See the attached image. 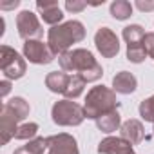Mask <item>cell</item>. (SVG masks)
Returning a JSON list of instances; mask_svg holds the SVG:
<instances>
[{"instance_id":"cell-12","label":"cell","mask_w":154,"mask_h":154,"mask_svg":"<svg viewBox=\"0 0 154 154\" xmlns=\"http://www.w3.org/2000/svg\"><path fill=\"white\" fill-rule=\"evenodd\" d=\"M36 9L42 13V18L45 24H51L54 27V24H58L62 18H63V13L62 9L58 8V2H42V0H38L36 2Z\"/></svg>"},{"instance_id":"cell-10","label":"cell","mask_w":154,"mask_h":154,"mask_svg":"<svg viewBox=\"0 0 154 154\" xmlns=\"http://www.w3.org/2000/svg\"><path fill=\"white\" fill-rule=\"evenodd\" d=\"M100 154H134L131 143L123 138H105L100 147H98Z\"/></svg>"},{"instance_id":"cell-23","label":"cell","mask_w":154,"mask_h":154,"mask_svg":"<svg viewBox=\"0 0 154 154\" xmlns=\"http://www.w3.org/2000/svg\"><path fill=\"white\" fill-rule=\"evenodd\" d=\"M31 154H44V150L45 149H49V145H47V138H35V140H31L27 145H24Z\"/></svg>"},{"instance_id":"cell-27","label":"cell","mask_w":154,"mask_h":154,"mask_svg":"<svg viewBox=\"0 0 154 154\" xmlns=\"http://www.w3.org/2000/svg\"><path fill=\"white\" fill-rule=\"evenodd\" d=\"M0 85H2V93H0V94H2V96H6V94L9 93V89H11V84H9L8 80H4L2 84H0Z\"/></svg>"},{"instance_id":"cell-3","label":"cell","mask_w":154,"mask_h":154,"mask_svg":"<svg viewBox=\"0 0 154 154\" xmlns=\"http://www.w3.org/2000/svg\"><path fill=\"white\" fill-rule=\"evenodd\" d=\"M112 111H118V102H116L114 91H111L103 85H96L87 93L85 105H84L85 118L98 120L100 116L112 112Z\"/></svg>"},{"instance_id":"cell-9","label":"cell","mask_w":154,"mask_h":154,"mask_svg":"<svg viewBox=\"0 0 154 154\" xmlns=\"http://www.w3.org/2000/svg\"><path fill=\"white\" fill-rule=\"evenodd\" d=\"M47 145H49V154H78L76 140L63 132L56 136H49Z\"/></svg>"},{"instance_id":"cell-13","label":"cell","mask_w":154,"mask_h":154,"mask_svg":"<svg viewBox=\"0 0 154 154\" xmlns=\"http://www.w3.org/2000/svg\"><path fill=\"white\" fill-rule=\"evenodd\" d=\"M136 85H138V82L134 78V74H131L129 71H122L112 78V87L120 94H131L136 89Z\"/></svg>"},{"instance_id":"cell-25","label":"cell","mask_w":154,"mask_h":154,"mask_svg":"<svg viewBox=\"0 0 154 154\" xmlns=\"http://www.w3.org/2000/svg\"><path fill=\"white\" fill-rule=\"evenodd\" d=\"M85 2H71V0H67L65 2V8H67V11H72V13H78V11H82V9H85Z\"/></svg>"},{"instance_id":"cell-16","label":"cell","mask_w":154,"mask_h":154,"mask_svg":"<svg viewBox=\"0 0 154 154\" xmlns=\"http://www.w3.org/2000/svg\"><path fill=\"white\" fill-rule=\"evenodd\" d=\"M84 87H85V80H84V76L82 74H71V78H69V84H67V89H65V93H63V96L65 98H78L80 94H82V91H84Z\"/></svg>"},{"instance_id":"cell-11","label":"cell","mask_w":154,"mask_h":154,"mask_svg":"<svg viewBox=\"0 0 154 154\" xmlns=\"http://www.w3.org/2000/svg\"><path fill=\"white\" fill-rule=\"evenodd\" d=\"M120 132H122V138H123V140H127V141H129V143H132V145L140 143V141L145 138L143 125H141L138 120H127L125 123H122Z\"/></svg>"},{"instance_id":"cell-8","label":"cell","mask_w":154,"mask_h":154,"mask_svg":"<svg viewBox=\"0 0 154 154\" xmlns=\"http://www.w3.org/2000/svg\"><path fill=\"white\" fill-rule=\"evenodd\" d=\"M24 54L33 63H49L56 56L51 51V47L47 44H44L42 40H27L24 44Z\"/></svg>"},{"instance_id":"cell-21","label":"cell","mask_w":154,"mask_h":154,"mask_svg":"<svg viewBox=\"0 0 154 154\" xmlns=\"http://www.w3.org/2000/svg\"><path fill=\"white\" fill-rule=\"evenodd\" d=\"M36 132H38L36 123H24V125H18V129L15 132V138L17 140H29V138H35Z\"/></svg>"},{"instance_id":"cell-29","label":"cell","mask_w":154,"mask_h":154,"mask_svg":"<svg viewBox=\"0 0 154 154\" xmlns=\"http://www.w3.org/2000/svg\"><path fill=\"white\" fill-rule=\"evenodd\" d=\"M17 6H18V0H15L13 4H2V8H4V9H11V8H17Z\"/></svg>"},{"instance_id":"cell-20","label":"cell","mask_w":154,"mask_h":154,"mask_svg":"<svg viewBox=\"0 0 154 154\" xmlns=\"http://www.w3.org/2000/svg\"><path fill=\"white\" fill-rule=\"evenodd\" d=\"M147 56V49H145V44H140V45H127V58L134 63H140L143 62Z\"/></svg>"},{"instance_id":"cell-28","label":"cell","mask_w":154,"mask_h":154,"mask_svg":"<svg viewBox=\"0 0 154 154\" xmlns=\"http://www.w3.org/2000/svg\"><path fill=\"white\" fill-rule=\"evenodd\" d=\"M13 154H31V152H29V150H27L26 147H20V149H17V150H15Z\"/></svg>"},{"instance_id":"cell-5","label":"cell","mask_w":154,"mask_h":154,"mask_svg":"<svg viewBox=\"0 0 154 154\" xmlns=\"http://www.w3.org/2000/svg\"><path fill=\"white\" fill-rule=\"evenodd\" d=\"M0 67L8 80H18L26 72V62L24 58L11 47L2 45L0 47Z\"/></svg>"},{"instance_id":"cell-2","label":"cell","mask_w":154,"mask_h":154,"mask_svg":"<svg viewBox=\"0 0 154 154\" xmlns=\"http://www.w3.org/2000/svg\"><path fill=\"white\" fill-rule=\"evenodd\" d=\"M84 36H85V29H84L82 22L69 20L62 26H54L49 29L47 45L51 47V51L54 54H63L74 42L84 40Z\"/></svg>"},{"instance_id":"cell-18","label":"cell","mask_w":154,"mask_h":154,"mask_svg":"<svg viewBox=\"0 0 154 154\" xmlns=\"http://www.w3.org/2000/svg\"><path fill=\"white\" fill-rule=\"evenodd\" d=\"M123 38L127 40V45H140L145 40V31L141 26L134 24V26H127L123 29Z\"/></svg>"},{"instance_id":"cell-17","label":"cell","mask_w":154,"mask_h":154,"mask_svg":"<svg viewBox=\"0 0 154 154\" xmlns=\"http://www.w3.org/2000/svg\"><path fill=\"white\" fill-rule=\"evenodd\" d=\"M96 125L103 132H114L120 127V114H118V111H112V112H107V114L100 116L96 120Z\"/></svg>"},{"instance_id":"cell-1","label":"cell","mask_w":154,"mask_h":154,"mask_svg":"<svg viewBox=\"0 0 154 154\" xmlns=\"http://www.w3.org/2000/svg\"><path fill=\"white\" fill-rule=\"evenodd\" d=\"M58 60H60V65H62L63 71H71V72L82 74L85 82H96L98 78H102V74H103L102 65L94 60V56L87 49L67 51V53L60 54Z\"/></svg>"},{"instance_id":"cell-14","label":"cell","mask_w":154,"mask_h":154,"mask_svg":"<svg viewBox=\"0 0 154 154\" xmlns=\"http://www.w3.org/2000/svg\"><path fill=\"white\" fill-rule=\"evenodd\" d=\"M69 78H71V74L63 72V71H53L47 74V78H45V85L49 91L53 93H60L63 94L65 89H67V84H69Z\"/></svg>"},{"instance_id":"cell-4","label":"cell","mask_w":154,"mask_h":154,"mask_svg":"<svg viewBox=\"0 0 154 154\" xmlns=\"http://www.w3.org/2000/svg\"><path fill=\"white\" fill-rule=\"evenodd\" d=\"M53 122L56 125H80L85 118L84 107L71 100H62L53 105Z\"/></svg>"},{"instance_id":"cell-6","label":"cell","mask_w":154,"mask_h":154,"mask_svg":"<svg viewBox=\"0 0 154 154\" xmlns=\"http://www.w3.org/2000/svg\"><path fill=\"white\" fill-rule=\"evenodd\" d=\"M17 29H18V35L26 42L27 40H38L44 35V29H42L36 15L31 13V11L18 13V17H17Z\"/></svg>"},{"instance_id":"cell-24","label":"cell","mask_w":154,"mask_h":154,"mask_svg":"<svg viewBox=\"0 0 154 154\" xmlns=\"http://www.w3.org/2000/svg\"><path fill=\"white\" fill-rule=\"evenodd\" d=\"M143 44H145L147 54H150V56L154 58V33H147V35H145V40H143Z\"/></svg>"},{"instance_id":"cell-22","label":"cell","mask_w":154,"mask_h":154,"mask_svg":"<svg viewBox=\"0 0 154 154\" xmlns=\"http://www.w3.org/2000/svg\"><path fill=\"white\" fill-rule=\"evenodd\" d=\"M140 114L145 122H154V94L140 103Z\"/></svg>"},{"instance_id":"cell-19","label":"cell","mask_w":154,"mask_h":154,"mask_svg":"<svg viewBox=\"0 0 154 154\" xmlns=\"http://www.w3.org/2000/svg\"><path fill=\"white\" fill-rule=\"evenodd\" d=\"M111 15L116 20H125L132 15V6L127 0H116V2L111 4Z\"/></svg>"},{"instance_id":"cell-15","label":"cell","mask_w":154,"mask_h":154,"mask_svg":"<svg viewBox=\"0 0 154 154\" xmlns=\"http://www.w3.org/2000/svg\"><path fill=\"white\" fill-rule=\"evenodd\" d=\"M2 109L4 111H8L17 122H22V120H26L27 118V114H29V103L24 100V98H13L11 102H8V103H4L2 105Z\"/></svg>"},{"instance_id":"cell-7","label":"cell","mask_w":154,"mask_h":154,"mask_svg":"<svg viewBox=\"0 0 154 154\" xmlns=\"http://www.w3.org/2000/svg\"><path fill=\"white\" fill-rule=\"evenodd\" d=\"M94 44L98 47V51L102 53V56L105 58H112L118 54L120 51V42L118 36L109 29V27H100L94 35Z\"/></svg>"},{"instance_id":"cell-26","label":"cell","mask_w":154,"mask_h":154,"mask_svg":"<svg viewBox=\"0 0 154 154\" xmlns=\"http://www.w3.org/2000/svg\"><path fill=\"white\" fill-rule=\"evenodd\" d=\"M136 6H138V9H141V11H152L154 9V2H136Z\"/></svg>"}]
</instances>
